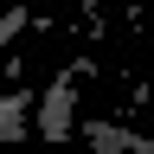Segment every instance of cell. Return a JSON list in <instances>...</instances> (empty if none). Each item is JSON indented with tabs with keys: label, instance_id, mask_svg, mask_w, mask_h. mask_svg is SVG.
Wrapping results in <instances>:
<instances>
[{
	"label": "cell",
	"instance_id": "obj_1",
	"mask_svg": "<svg viewBox=\"0 0 154 154\" xmlns=\"http://www.w3.org/2000/svg\"><path fill=\"white\" fill-rule=\"evenodd\" d=\"M77 77H84V64L58 71L51 90L38 96V128H45V141H64V135H71V96H77Z\"/></svg>",
	"mask_w": 154,
	"mask_h": 154
},
{
	"label": "cell",
	"instance_id": "obj_2",
	"mask_svg": "<svg viewBox=\"0 0 154 154\" xmlns=\"http://www.w3.org/2000/svg\"><path fill=\"white\" fill-rule=\"evenodd\" d=\"M84 141H90L96 154H128V148H135V135H128V128H116V122H84Z\"/></svg>",
	"mask_w": 154,
	"mask_h": 154
},
{
	"label": "cell",
	"instance_id": "obj_3",
	"mask_svg": "<svg viewBox=\"0 0 154 154\" xmlns=\"http://www.w3.org/2000/svg\"><path fill=\"white\" fill-rule=\"evenodd\" d=\"M26 109H32L26 90H13L7 103H0V135H7V141H26Z\"/></svg>",
	"mask_w": 154,
	"mask_h": 154
}]
</instances>
